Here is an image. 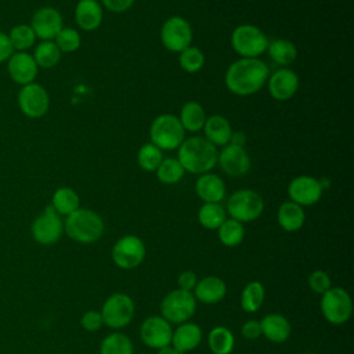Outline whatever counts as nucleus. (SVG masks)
<instances>
[{
    "mask_svg": "<svg viewBox=\"0 0 354 354\" xmlns=\"http://www.w3.org/2000/svg\"><path fill=\"white\" fill-rule=\"evenodd\" d=\"M268 79V66L259 58H239L225 71L227 88L241 97L252 95L261 90Z\"/></svg>",
    "mask_w": 354,
    "mask_h": 354,
    "instance_id": "1",
    "label": "nucleus"
},
{
    "mask_svg": "<svg viewBox=\"0 0 354 354\" xmlns=\"http://www.w3.org/2000/svg\"><path fill=\"white\" fill-rule=\"evenodd\" d=\"M217 149L205 137L185 138L177 148V160L191 174L209 173L217 165Z\"/></svg>",
    "mask_w": 354,
    "mask_h": 354,
    "instance_id": "2",
    "label": "nucleus"
},
{
    "mask_svg": "<svg viewBox=\"0 0 354 354\" xmlns=\"http://www.w3.org/2000/svg\"><path fill=\"white\" fill-rule=\"evenodd\" d=\"M104 221L98 213L90 209H76L66 216L64 232L77 243H94L104 234Z\"/></svg>",
    "mask_w": 354,
    "mask_h": 354,
    "instance_id": "3",
    "label": "nucleus"
},
{
    "mask_svg": "<svg viewBox=\"0 0 354 354\" xmlns=\"http://www.w3.org/2000/svg\"><path fill=\"white\" fill-rule=\"evenodd\" d=\"M149 138L160 151L177 149L185 140V130L178 118L173 113H162L156 116L149 127Z\"/></svg>",
    "mask_w": 354,
    "mask_h": 354,
    "instance_id": "4",
    "label": "nucleus"
},
{
    "mask_svg": "<svg viewBox=\"0 0 354 354\" xmlns=\"http://www.w3.org/2000/svg\"><path fill=\"white\" fill-rule=\"evenodd\" d=\"M231 46L241 58H259L266 53L268 39L256 25L242 24L232 30Z\"/></svg>",
    "mask_w": 354,
    "mask_h": 354,
    "instance_id": "5",
    "label": "nucleus"
},
{
    "mask_svg": "<svg viewBox=\"0 0 354 354\" xmlns=\"http://www.w3.org/2000/svg\"><path fill=\"white\" fill-rule=\"evenodd\" d=\"M264 210V199L254 189H238L227 201L225 212L230 218L239 223H250L261 216Z\"/></svg>",
    "mask_w": 354,
    "mask_h": 354,
    "instance_id": "6",
    "label": "nucleus"
},
{
    "mask_svg": "<svg viewBox=\"0 0 354 354\" xmlns=\"http://www.w3.org/2000/svg\"><path fill=\"white\" fill-rule=\"evenodd\" d=\"M196 300L192 292L174 289L160 301V315L170 324H183L189 321L196 311Z\"/></svg>",
    "mask_w": 354,
    "mask_h": 354,
    "instance_id": "7",
    "label": "nucleus"
},
{
    "mask_svg": "<svg viewBox=\"0 0 354 354\" xmlns=\"http://www.w3.org/2000/svg\"><path fill=\"white\" fill-rule=\"evenodd\" d=\"M321 296V313L329 324L343 325L350 319L353 313V300L346 289L332 286Z\"/></svg>",
    "mask_w": 354,
    "mask_h": 354,
    "instance_id": "8",
    "label": "nucleus"
},
{
    "mask_svg": "<svg viewBox=\"0 0 354 354\" xmlns=\"http://www.w3.org/2000/svg\"><path fill=\"white\" fill-rule=\"evenodd\" d=\"M134 311L136 306L129 295L113 293L105 299L100 313L104 325L111 329H122L131 322Z\"/></svg>",
    "mask_w": 354,
    "mask_h": 354,
    "instance_id": "9",
    "label": "nucleus"
},
{
    "mask_svg": "<svg viewBox=\"0 0 354 354\" xmlns=\"http://www.w3.org/2000/svg\"><path fill=\"white\" fill-rule=\"evenodd\" d=\"M30 234L39 245L44 246L54 245L59 241L64 234V221L51 205H47L44 210L33 220Z\"/></svg>",
    "mask_w": 354,
    "mask_h": 354,
    "instance_id": "10",
    "label": "nucleus"
},
{
    "mask_svg": "<svg viewBox=\"0 0 354 354\" xmlns=\"http://www.w3.org/2000/svg\"><path fill=\"white\" fill-rule=\"evenodd\" d=\"M145 245L137 235H124L119 238L112 248V260L122 270L137 268L145 259Z\"/></svg>",
    "mask_w": 354,
    "mask_h": 354,
    "instance_id": "11",
    "label": "nucleus"
},
{
    "mask_svg": "<svg viewBox=\"0 0 354 354\" xmlns=\"http://www.w3.org/2000/svg\"><path fill=\"white\" fill-rule=\"evenodd\" d=\"M192 36L194 33L189 22L180 15L167 18L160 28V41L166 50L171 53H180L191 46Z\"/></svg>",
    "mask_w": 354,
    "mask_h": 354,
    "instance_id": "12",
    "label": "nucleus"
},
{
    "mask_svg": "<svg viewBox=\"0 0 354 354\" xmlns=\"http://www.w3.org/2000/svg\"><path fill=\"white\" fill-rule=\"evenodd\" d=\"M17 102L21 112L30 119L44 116L50 108V97L47 90L35 82L21 87L17 95Z\"/></svg>",
    "mask_w": 354,
    "mask_h": 354,
    "instance_id": "13",
    "label": "nucleus"
},
{
    "mask_svg": "<svg viewBox=\"0 0 354 354\" xmlns=\"http://www.w3.org/2000/svg\"><path fill=\"white\" fill-rule=\"evenodd\" d=\"M171 333V324L162 315H151L145 318L140 326V337L142 343L156 350L170 346Z\"/></svg>",
    "mask_w": 354,
    "mask_h": 354,
    "instance_id": "14",
    "label": "nucleus"
},
{
    "mask_svg": "<svg viewBox=\"0 0 354 354\" xmlns=\"http://www.w3.org/2000/svg\"><path fill=\"white\" fill-rule=\"evenodd\" d=\"M324 192L322 183L311 176H297L288 185V195L292 202L300 206L317 203Z\"/></svg>",
    "mask_w": 354,
    "mask_h": 354,
    "instance_id": "15",
    "label": "nucleus"
},
{
    "mask_svg": "<svg viewBox=\"0 0 354 354\" xmlns=\"http://www.w3.org/2000/svg\"><path fill=\"white\" fill-rule=\"evenodd\" d=\"M217 163L221 170L231 177H241L250 170L252 160L245 147L227 144L217 153Z\"/></svg>",
    "mask_w": 354,
    "mask_h": 354,
    "instance_id": "16",
    "label": "nucleus"
},
{
    "mask_svg": "<svg viewBox=\"0 0 354 354\" xmlns=\"http://www.w3.org/2000/svg\"><path fill=\"white\" fill-rule=\"evenodd\" d=\"M30 28L33 29L36 39L54 40L59 30L64 28L62 15L54 7H41L39 8L30 21Z\"/></svg>",
    "mask_w": 354,
    "mask_h": 354,
    "instance_id": "17",
    "label": "nucleus"
},
{
    "mask_svg": "<svg viewBox=\"0 0 354 354\" xmlns=\"http://www.w3.org/2000/svg\"><path fill=\"white\" fill-rule=\"evenodd\" d=\"M7 71L11 80L19 86H25L33 83L39 66L36 65L33 57L26 51H15L7 59Z\"/></svg>",
    "mask_w": 354,
    "mask_h": 354,
    "instance_id": "18",
    "label": "nucleus"
},
{
    "mask_svg": "<svg viewBox=\"0 0 354 354\" xmlns=\"http://www.w3.org/2000/svg\"><path fill=\"white\" fill-rule=\"evenodd\" d=\"M267 84L268 93L274 100L286 101L299 90V76L289 68H281L268 76Z\"/></svg>",
    "mask_w": 354,
    "mask_h": 354,
    "instance_id": "19",
    "label": "nucleus"
},
{
    "mask_svg": "<svg viewBox=\"0 0 354 354\" xmlns=\"http://www.w3.org/2000/svg\"><path fill=\"white\" fill-rule=\"evenodd\" d=\"M192 295L196 301L203 304H216L220 303L225 295H227V285L225 282L216 277V275H207L202 279H198Z\"/></svg>",
    "mask_w": 354,
    "mask_h": 354,
    "instance_id": "20",
    "label": "nucleus"
},
{
    "mask_svg": "<svg viewBox=\"0 0 354 354\" xmlns=\"http://www.w3.org/2000/svg\"><path fill=\"white\" fill-rule=\"evenodd\" d=\"M201 340H202V329L199 328V325L187 321V322L178 324L177 328L173 329L170 346L174 350H177L180 354H184L196 348Z\"/></svg>",
    "mask_w": 354,
    "mask_h": 354,
    "instance_id": "21",
    "label": "nucleus"
},
{
    "mask_svg": "<svg viewBox=\"0 0 354 354\" xmlns=\"http://www.w3.org/2000/svg\"><path fill=\"white\" fill-rule=\"evenodd\" d=\"M195 192L203 203H220L225 196V184L220 176L203 173L195 181Z\"/></svg>",
    "mask_w": 354,
    "mask_h": 354,
    "instance_id": "22",
    "label": "nucleus"
},
{
    "mask_svg": "<svg viewBox=\"0 0 354 354\" xmlns=\"http://www.w3.org/2000/svg\"><path fill=\"white\" fill-rule=\"evenodd\" d=\"M261 335L272 343H283L289 339L292 328L290 322L282 314L271 313L260 319Z\"/></svg>",
    "mask_w": 354,
    "mask_h": 354,
    "instance_id": "23",
    "label": "nucleus"
},
{
    "mask_svg": "<svg viewBox=\"0 0 354 354\" xmlns=\"http://www.w3.org/2000/svg\"><path fill=\"white\" fill-rule=\"evenodd\" d=\"M75 21L83 30L93 32L102 22V7L97 0H79L75 7Z\"/></svg>",
    "mask_w": 354,
    "mask_h": 354,
    "instance_id": "24",
    "label": "nucleus"
},
{
    "mask_svg": "<svg viewBox=\"0 0 354 354\" xmlns=\"http://www.w3.org/2000/svg\"><path fill=\"white\" fill-rule=\"evenodd\" d=\"M203 131H205V138L210 144H213L214 147L217 145L224 147L230 142L232 127L227 118L221 115H212L206 118L203 124Z\"/></svg>",
    "mask_w": 354,
    "mask_h": 354,
    "instance_id": "25",
    "label": "nucleus"
},
{
    "mask_svg": "<svg viewBox=\"0 0 354 354\" xmlns=\"http://www.w3.org/2000/svg\"><path fill=\"white\" fill-rule=\"evenodd\" d=\"M277 221L279 227L286 232L299 231L306 221V213L303 206L292 201L282 202L277 212Z\"/></svg>",
    "mask_w": 354,
    "mask_h": 354,
    "instance_id": "26",
    "label": "nucleus"
},
{
    "mask_svg": "<svg viewBox=\"0 0 354 354\" xmlns=\"http://www.w3.org/2000/svg\"><path fill=\"white\" fill-rule=\"evenodd\" d=\"M206 118L205 109L198 101H187L180 111L178 120L185 131L195 133L203 129Z\"/></svg>",
    "mask_w": 354,
    "mask_h": 354,
    "instance_id": "27",
    "label": "nucleus"
},
{
    "mask_svg": "<svg viewBox=\"0 0 354 354\" xmlns=\"http://www.w3.org/2000/svg\"><path fill=\"white\" fill-rule=\"evenodd\" d=\"M266 51L275 64L282 66L290 65L297 57V48L295 43L288 39H275L270 41Z\"/></svg>",
    "mask_w": 354,
    "mask_h": 354,
    "instance_id": "28",
    "label": "nucleus"
},
{
    "mask_svg": "<svg viewBox=\"0 0 354 354\" xmlns=\"http://www.w3.org/2000/svg\"><path fill=\"white\" fill-rule=\"evenodd\" d=\"M80 199L75 189L69 187H61L54 191L51 196V206L59 216H68L79 209Z\"/></svg>",
    "mask_w": 354,
    "mask_h": 354,
    "instance_id": "29",
    "label": "nucleus"
},
{
    "mask_svg": "<svg viewBox=\"0 0 354 354\" xmlns=\"http://www.w3.org/2000/svg\"><path fill=\"white\" fill-rule=\"evenodd\" d=\"M266 299V288L259 281L249 282L241 293V308L246 313H256L260 310Z\"/></svg>",
    "mask_w": 354,
    "mask_h": 354,
    "instance_id": "30",
    "label": "nucleus"
},
{
    "mask_svg": "<svg viewBox=\"0 0 354 354\" xmlns=\"http://www.w3.org/2000/svg\"><path fill=\"white\" fill-rule=\"evenodd\" d=\"M207 344L213 354H231L235 346V337L228 328L214 326L209 333Z\"/></svg>",
    "mask_w": 354,
    "mask_h": 354,
    "instance_id": "31",
    "label": "nucleus"
},
{
    "mask_svg": "<svg viewBox=\"0 0 354 354\" xmlns=\"http://www.w3.org/2000/svg\"><path fill=\"white\" fill-rule=\"evenodd\" d=\"M61 51L54 43V40H43L40 41L33 51V59L39 68H53L55 66L61 59Z\"/></svg>",
    "mask_w": 354,
    "mask_h": 354,
    "instance_id": "32",
    "label": "nucleus"
},
{
    "mask_svg": "<svg viewBox=\"0 0 354 354\" xmlns=\"http://www.w3.org/2000/svg\"><path fill=\"white\" fill-rule=\"evenodd\" d=\"M100 354H134L133 343L122 332H112L100 344Z\"/></svg>",
    "mask_w": 354,
    "mask_h": 354,
    "instance_id": "33",
    "label": "nucleus"
},
{
    "mask_svg": "<svg viewBox=\"0 0 354 354\" xmlns=\"http://www.w3.org/2000/svg\"><path fill=\"white\" fill-rule=\"evenodd\" d=\"M227 218V212L220 203H203L198 212V221L206 230H217Z\"/></svg>",
    "mask_w": 354,
    "mask_h": 354,
    "instance_id": "34",
    "label": "nucleus"
},
{
    "mask_svg": "<svg viewBox=\"0 0 354 354\" xmlns=\"http://www.w3.org/2000/svg\"><path fill=\"white\" fill-rule=\"evenodd\" d=\"M217 236L224 246L235 248L243 241V236H245L243 224L234 218H225L224 223L217 228Z\"/></svg>",
    "mask_w": 354,
    "mask_h": 354,
    "instance_id": "35",
    "label": "nucleus"
},
{
    "mask_svg": "<svg viewBox=\"0 0 354 354\" xmlns=\"http://www.w3.org/2000/svg\"><path fill=\"white\" fill-rule=\"evenodd\" d=\"M156 171V177L160 183L163 184H176L178 183L183 177H184V167L181 166V163L177 160V158H163V160L160 162V165L158 166Z\"/></svg>",
    "mask_w": 354,
    "mask_h": 354,
    "instance_id": "36",
    "label": "nucleus"
},
{
    "mask_svg": "<svg viewBox=\"0 0 354 354\" xmlns=\"http://www.w3.org/2000/svg\"><path fill=\"white\" fill-rule=\"evenodd\" d=\"M8 39L11 41L14 51H26L35 44L36 35L30 28V25L19 24L11 28L8 33Z\"/></svg>",
    "mask_w": 354,
    "mask_h": 354,
    "instance_id": "37",
    "label": "nucleus"
},
{
    "mask_svg": "<svg viewBox=\"0 0 354 354\" xmlns=\"http://www.w3.org/2000/svg\"><path fill=\"white\" fill-rule=\"evenodd\" d=\"M163 160V152L152 142L144 144L137 152L138 166L144 171H155Z\"/></svg>",
    "mask_w": 354,
    "mask_h": 354,
    "instance_id": "38",
    "label": "nucleus"
},
{
    "mask_svg": "<svg viewBox=\"0 0 354 354\" xmlns=\"http://www.w3.org/2000/svg\"><path fill=\"white\" fill-rule=\"evenodd\" d=\"M178 64L183 71L188 73H195L203 68L205 55L198 47L188 46L187 48L178 53Z\"/></svg>",
    "mask_w": 354,
    "mask_h": 354,
    "instance_id": "39",
    "label": "nucleus"
},
{
    "mask_svg": "<svg viewBox=\"0 0 354 354\" xmlns=\"http://www.w3.org/2000/svg\"><path fill=\"white\" fill-rule=\"evenodd\" d=\"M54 43L59 48L61 53H73L80 47L82 39L76 29L73 28H62L59 33L55 36Z\"/></svg>",
    "mask_w": 354,
    "mask_h": 354,
    "instance_id": "40",
    "label": "nucleus"
},
{
    "mask_svg": "<svg viewBox=\"0 0 354 354\" xmlns=\"http://www.w3.org/2000/svg\"><path fill=\"white\" fill-rule=\"evenodd\" d=\"M308 286L313 292L318 293V295H324L326 290H329L332 288V281L330 277L328 275V272L322 271V270H315L313 271L308 278H307Z\"/></svg>",
    "mask_w": 354,
    "mask_h": 354,
    "instance_id": "41",
    "label": "nucleus"
},
{
    "mask_svg": "<svg viewBox=\"0 0 354 354\" xmlns=\"http://www.w3.org/2000/svg\"><path fill=\"white\" fill-rule=\"evenodd\" d=\"M80 325L87 332H97V330H100L102 328V325H104L101 313L95 311V310L86 311L82 315V318H80Z\"/></svg>",
    "mask_w": 354,
    "mask_h": 354,
    "instance_id": "42",
    "label": "nucleus"
},
{
    "mask_svg": "<svg viewBox=\"0 0 354 354\" xmlns=\"http://www.w3.org/2000/svg\"><path fill=\"white\" fill-rule=\"evenodd\" d=\"M196 282H198V277L191 270H185V271L180 272L178 277H177L178 289H183V290H187V292H192Z\"/></svg>",
    "mask_w": 354,
    "mask_h": 354,
    "instance_id": "43",
    "label": "nucleus"
},
{
    "mask_svg": "<svg viewBox=\"0 0 354 354\" xmlns=\"http://www.w3.org/2000/svg\"><path fill=\"white\" fill-rule=\"evenodd\" d=\"M241 335L248 340H254L259 336H261V328L260 321L257 319H249L246 321L241 328Z\"/></svg>",
    "mask_w": 354,
    "mask_h": 354,
    "instance_id": "44",
    "label": "nucleus"
},
{
    "mask_svg": "<svg viewBox=\"0 0 354 354\" xmlns=\"http://www.w3.org/2000/svg\"><path fill=\"white\" fill-rule=\"evenodd\" d=\"M102 6L112 12H124L134 4V0H101Z\"/></svg>",
    "mask_w": 354,
    "mask_h": 354,
    "instance_id": "45",
    "label": "nucleus"
},
{
    "mask_svg": "<svg viewBox=\"0 0 354 354\" xmlns=\"http://www.w3.org/2000/svg\"><path fill=\"white\" fill-rule=\"evenodd\" d=\"M14 53V48L11 46V41L8 39V35L0 30V64L6 62Z\"/></svg>",
    "mask_w": 354,
    "mask_h": 354,
    "instance_id": "46",
    "label": "nucleus"
},
{
    "mask_svg": "<svg viewBox=\"0 0 354 354\" xmlns=\"http://www.w3.org/2000/svg\"><path fill=\"white\" fill-rule=\"evenodd\" d=\"M245 142H246V137L242 131H232L228 144L238 145V147H245Z\"/></svg>",
    "mask_w": 354,
    "mask_h": 354,
    "instance_id": "47",
    "label": "nucleus"
},
{
    "mask_svg": "<svg viewBox=\"0 0 354 354\" xmlns=\"http://www.w3.org/2000/svg\"><path fill=\"white\" fill-rule=\"evenodd\" d=\"M156 354H180V353L177 350H174L171 346H166V347L159 348Z\"/></svg>",
    "mask_w": 354,
    "mask_h": 354,
    "instance_id": "48",
    "label": "nucleus"
},
{
    "mask_svg": "<svg viewBox=\"0 0 354 354\" xmlns=\"http://www.w3.org/2000/svg\"><path fill=\"white\" fill-rule=\"evenodd\" d=\"M303 354H313V353H303Z\"/></svg>",
    "mask_w": 354,
    "mask_h": 354,
    "instance_id": "49",
    "label": "nucleus"
},
{
    "mask_svg": "<svg viewBox=\"0 0 354 354\" xmlns=\"http://www.w3.org/2000/svg\"><path fill=\"white\" fill-rule=\"evenodd\" d=\"M141 354H144V353H141Z\"/></svg>",
    "mask_w": 354,
    "mask_h": 354,
    "instance_id": "50",
    "label": "nucleus"
},
{
    "mask_svg": "<svg viewBox=\"0 0 354 354\" xmlns=\"http://www.w3.org/2000/svg\"><path fill=\"white\" fill-rule=\"evenodd\" d=\"M266 354H267V353H266Z\"/></svg>",
    "mask_w": 354,
    "mask_h": 354,
    "instance_id": "51",
    "label": "nucleus"
}]
</instances>
